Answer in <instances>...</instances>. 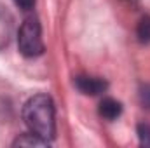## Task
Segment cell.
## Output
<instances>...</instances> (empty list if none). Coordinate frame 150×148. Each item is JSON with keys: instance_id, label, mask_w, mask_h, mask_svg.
Masks as SVG:
<instances>
[{"instance_id": "6da1fadb", "label": "cell", "mask_w": 150, "mask_h": 148, "mask_svg": "<svg viewBox=\"0 0 150 148\" xmlns=\"http://www.w3.org/2000/svg\"><path fill=\"white\" fill-rule=\"evenodd\" d=\"M56 110L54 101L47 94L32 96L23 106V120L28 125L30 132L40 136L45 141H51L56 134Z\"/></svg>"}, {"instance_id": "7a4b0ae2", "label": "cell", "mask_w": 150, "mask_h": 148, "mask_svg": "<svg viewBox=\"0 0 150 148\" xmlns=\"http://www.w3.org/2000/svg\"><path fill=\"white\" fill-rule=\"evenodd\" d=\"M18 47H19V52L26 58H37L44 52L42 28L37 18H26L19 26Z\"/></svg>"}, {"instance_id": "3957f363", "label": "cell", "mask_w": 150, "mask_h": 148, "mask_svg": "<svg viewBox=\"0 0 150 148\" xmlns=\"http://www.w3.org/2000/svg\"><path fill=\"white\" fill-rule=\"evenodd\" d=\"M74 85L86 96H98L101 92L107 91L108 84L100 78V77H89V75H79L75 77L74 80Z\"/></svg>"}, {"instance_id": "277c9868", "label": "cell", "mask_w": 150, "mask_h": 148, "mask_svg": "<svg viewBox=\"0 0 150 148\" xmlns=\"http://www.w3.org/2000/svg\"><path fill=\"white\" fill-rule=\"evenodd\" d=\"M122 113V105L113 99V98H105L101 103H100V115L107 120H115L119 118Z\"/></svg>"}, {"instance_id": "5b68a950", "label": "cell", "mask_w": 150, "mask_h": 148, "mask_svg": "<svg viewBox=\"0 0 150 148\" xmlns=\"http://www.w3.org/2000/svg\"><path fill=\"white\" fill-rule=\"evenodd\" d=\"M47 145H49V141L42 140L40 136L33 134V132L23 134V136H19V138L14 141V147H47Z\"/></svg>"}, {"instance_id": "8992f818", "label": "cell", "mask_w": 150, "mask_h": 148, "mask_svg": "<svg viewBox=\"0 0 150 148\" xmlns=\"http://www.w3.org/2000/svg\"><path fill=\"white\" fill-rule=\"evenodd\" d=\"M136 35L142 44H150V16H145L140 19L138 28H136Z\"/></svg>"}, {"instance_id": "52a82bcc", "label": "cell", "mask_w": 150, "mask_h": 148, "mask_svg": "<svg viewBox=\"0 0 150 148\" xmlns=\"http://www.w3.org/2000/svg\"><path fill=\"white\" fill-rule=\"evenodd\" d=\"M138 138L143 147H150V124H140L138 125Z\"/></svg>"}, {"instance_id": "ba28073f", "label": "cell", "mask_w": 150, "mask_h": 148, "mask_svg": "<svg viewBox=\"0 0 150 148\" xmlns=\"http://www.w3.org/2000/svg\"><path fill=\"white\" fill-rule=\"evenodd\" d=\"M140 101H142V105L147 110H150V84L142 85V89H140Z\"/></svg>"}, {"instance_id": "9c48e42d", "label": "cell", "mask_w": 150, "mask_h": 148, "mask_svg": "<svg viewBox=\"0 0 150 148\" xmlns=\"http://www.w3.org/2000/svg\"><path fill=\"white\" fill-rule=\"evenodd\" d=\"M14 4H16L19 9H23V11H30V9H33L35 0H14Z\"/></svg>"}]
</instances>
